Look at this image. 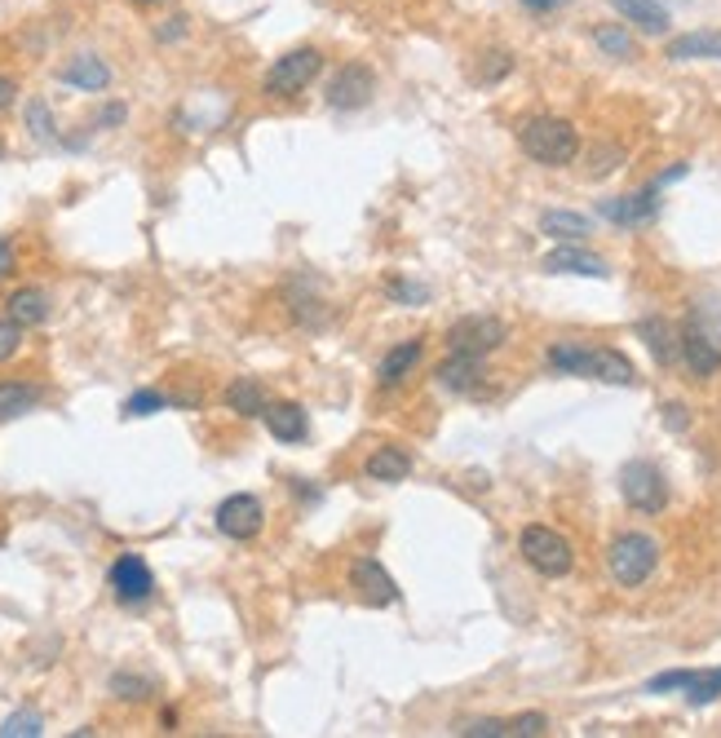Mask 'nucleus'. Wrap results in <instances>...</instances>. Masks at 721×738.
<instances>
[{"label": "nucleus", "instance_id": "obj_8", "mask_svg": "<svg viewBox=\"0 0 721 738\" xmlns=\"http://www.w3.org/2000/svg\"><path fill=\"white\" fill-rule=\"evenodd\" d=\"M377 94V76L368 63H345L332 80H327V107L336 111H358V107H368Z\"/></svg>", "mask_w": 721, "mask_h": 738}, {"label": "nucleus", "instance_id": "obj_30", "mask_svg": "<svg viewBox=\"0 0 721 738\" xmlns=\"http://www.w3.org/2000/svg\"><path fill=\"white\" fill-rule=\"evenodd\" d=\"M28 129H32V138H41V142H50V138H54V111H50V102H45V98L28 102Z\"/></svg>", "mask_w": 721, "mask_h": 738}, {"label": "nucleus", "instance_id": "obj_42", "mask_svg": "<svg viewBox=\"0 0 721 738\" xmlns=\"http://www.w3.org/2000/svg\"><path fill=\"white\" fill-rule=\"evenodd\" d=\"M390 292H395L399 301H421V296H426V287H408V283H395Z\"/></svg>", "mask_w": 721, "mask_h": 738}, {"label": "nucleus", "instance_id": "obj_20", "mask_svg": "<svg viewBox=\"0 0 721 738\" xmlns=\"http://www.w3.org/2000/svg\"><path fill=\"white\" fill-rule=\"evenodd\" d=\"M6 310H10V318L14 323H23V327H41L45 318H50V292L45 287H19L10 301H6Z\"/></svg>", "mask_w": 721, "mask_h": 738}, {"label": "nucleus", "instance_id": "obj_10", "mask_svg": "<svg viewBox=\"0 0 721 738\" xmlns=\"http://www.w3.org/2000/svg\"><path fill=\"white\" fill-rule=\"evenodd\" d=\"M107 584H111L116 601H125V606H142L155 593V575H151V566L138 553H120L111 562V571H107Z\"/></svg>", "mask_w": 721, "mask_h": 738}, {"label": "nucleus", "instance_id": "obj_34", "mask_svg": "<svg viewBox=\"0 0 721 738\" xmlns=\"http://www.w3.org/2000/svg\"><path fill=\"white\" fill-rule=\"evenodd\" d=\"M545 729H549V720H545L540 712H523V716L509 720V734H518V738H536V734H545Z\"/></svg>", "mask_w": 721, "mask_h": 738}, {"label": "nucleus", "instance_id": "obj_17", "mask_svg": "<svg viewBox=\"0 0 721 738\" xmlns=\"http://www.w3.org/2000/svg\"><path fill=\"white\" fill-rule=\"evenodd\" d=\"M261 421H266L270 438H279V443H301V438H305V430H310L305 408H297V403H266Z\"/></svg>", "mask_w": 721, "mask_h": 738}, {"label": "nucleus", "instance_id": "obj_25", "mask_svg": "<svg viewBox=\"0 0 721 738\" xmlns=\"http://www.w3.org/2000/svg\"><path fill=\"white\" fill-rule=\"evenodd\" d=\"M540 230L553 235V239H571V243L584 239V235H593L589 217H580V213H562V208H558V213H545V217H540Z\"/></svg>", "mask_w": 721, "mask_h": 738}, {"label": "nucleus", "instance_id": "obj_9", "mask_svg": "<svg viewBox=\"0 0 721 738\" xmlns=\"http://www.w3.org/2000/svg\"><path fill=\"white\" fill-rule=\"evenodd\" d=\"M261 527H266V504L257 500V496H226L222 504H217V531L226 535V540H257L261 535Z\"/></svg>", "mask_w": 721, "mask_h": 738}, {"label": "nucleus", "instance_id": "obj_27", "mask_svg": "<svg viewBox=\"0 0 721 738\" xmlns=\"http://www.w3.org/2000/svg\"><path fill=\"white\" fill-rule=\"evenodd\" d=\"M712 698H721V668L695 672V681L686 685V703H690V707H703V703H712Z\"/></svg>", "mask_w": 721, "mask_h": 738}, {"label": "nucleus", "instance_id": "obj_14", "mask_svg": "<svg viewBox=\"0 0 721 738\" xmlns=\"http://www.w3.org/2000/svg\"><path fill=\"white\" fill-rule=\"evenodd\" d=\"M655 191H659V186H646V191H637V195L606 199L598 213H602L606 221H615V226H646V221L659 213V199H655Z\"/></svg>", "mask_w": 721, "mask_h": 738}, {"label": "nucleus", "instance_id": "obj_39", "mask_svg": "<svg viewBox=\"0 0 721 738\" xmlns=\"http://www.w3.org/2000/svg\"><path fill=\"white\" fill-rule=\"evenodd\" d=\"M14 270V243L6 239V235H0V279H6Z\"/></svg>", "mask_w": 721, "mask_h": 738}, {"label": "nucleus", "instance_id": "obj_43", "mask_svg": "<svg viewBox=\"0 0 721 738\" xmlns=\"http://www.w3.org/2000/svg\"><path fill=\"white\" fill-rule=\"evenodd\" d=\"M138 6H155V0H138Z\"/></svg>", "mask_w": 721, "mask_h": 738}, {"label": "nucleus", "instance_id": "obj_6", "mask_svg": "<svg viewBox=\"0 0 721 738\" xmlns=\"http://www.w3.org/2000/svg\"><path fill=\"white\" fill-rule=\"evenodd\" d=\"M620 496L637 509V513H659L668 504V482L650 460H628L620 469Z\"/></svg>", "mask_w": 721, "mask_h": 738}, {"label": "nucleus", "instance_id": "obj_41", "mask_svg": "<svg viewBox=\"0 0 721 738\" xmlns=\"http://www.w3.org/2000/svg\"><path fill=\"white\" fill-rule=\"evenodd\" d=\"M593 160H598V164H593V173H611V169H615L611 160H620V151H598Z\"/></svg>", "mask_w": 721, "mask_h": 738}, {"label": "nucleus", "instance_id": "obj_7", "mask_svg": "<svg viewBox=\"0 0 721 738\" xmlns=\"http://www.w3.org/2000/svg\"><path fill=\"white\" fill-rule=\"evenodd\" d=\"M505 336H509V327H505L496 314H470V318H461V323L448 332V349L487 358L492 349L505 345Z\"/></svg>", "mask_w": 721, "mask_h": 738}, {"label": "nucleus", "instance_id": "obj_23", "mask_svg": "<svg viewBox=\"0 0 721 738\" xmlns=\"http://www.w3.org/2000/svg\"><path fill=\"white\" fill-rule=\"evenodd\" d=\"M36 403H41L36 386H28V381H0V425L28 416Z\"/></svg>", "mask_w": 721, "mask_h": 738}, {"label": "nucleus", "instance_id": "obj_18", "mask_svg": "<svg viewBox=\"0 0 721 738\" xmlns=\"http://www.w3.org/2000/svg\"><path fill=\"white\" fill-rule=\"evenodd\" d=\"M545 270L549 274H589V279H606L611 274L606 261L593 257V252H584V248H553L545 257Z\"/></svg>", "mask_w": 721, "mask_h": 738}, {"label": "nucleus", "instance_id": "obj_16", "mask_svg": "<svg viewBox=\"0 0 721 738\" xmlns=\"http://www.w3.org/2000/svg\"><path fill=\"white\" fill-rule=\"evenodd\" d=\"M421 340H403V345H395L386 358H381V367H377V386L381 390H395V386H403L408 377H412V367L421 362Z\"/></svg>", "mask_w": 721, "mask_h": 738}, {"label": "nucleus", "instance_id": "obj_37", "mask_svg": "<svg viewBox=\"0 0 721 738\" xmlns=\"http://www.w3.org/2000/svg\"><path fill=\"white\" fill-rule=\"evenodd\" d=\"M14 98H19V85H14L10 76H0V116H6V111L14 107Z\"/></svg>", "mask_w": 721, "mask_h": 738}, {"label": "nucleus", "instance_id": "obj_26", "mask_svg": "<svg viewBox=\"0 0 721 738\" xmlns=\"http://www.w3.org/2000/svg\"><path fill=\"white\" fill-rule=\"evenodd\" d=\"M637 336H646V349L655 354V362H672V327L664 318H642Z\"/></svg>", "mask_w": 721, "mask_h": 738}, {"label": "nucleus", "instance_id": "obj_22", "mask_svg": "<svg viewBox=\"0 0 721 738\" xmlns=\"http://www.w3.org/2000/svg\"><path fill=\"white\" fill-rule=\"evenodd\" d=\"M226 408H230L235 416H261V412H266V390H261V381H257V377H235V381L226 386Z\"/></svg>", "mask_w": 721, "mask_h": 738}, {"label": "nucleus", "instance_id": "obj_4", "mask_svg": "<svg viewBox=\"0 0 721 738\" xmlns=\"http://www.w3.org/2000/svg\"><path fill=\"white\" fill-rule=\"evenodd\" d=\"M518 549H523V562L531 571H540L545 579H562L575 566V553H571L567 535H558L553 527H527L523 540H518Z\"/></svg>", "mask_w": 721, "mask_h": 738}, {"label": "nucleus", "instance_id": "obj_13", "mask_svg": "<svg viewBox=\"0 0 721 738\" xmlns=\"http://www.w3.org/2000/svg\"><path fill=\"white\" fill-rule=\"evenodd\" d=\"M439 390H448V394H470V390H478L483 386V358L478 354H456L452 349V358H443L439 362Z\"/></svg>", "mask_w": 721, "mask_h": 738}, {"label": "nucleus", "instance_id": "obj_24", "mask_svg": "<svg viewBox=\"0 0 721 738\" xmlns=\"http://www.w3.org/2000/svg\"><path fill=\"white\" fill-rule=\"evenodd\" d=\"M668 58H672V63L721 58V32H690V36H677V41L668 45Z\"/></svg>", "mask_w": 721, "mask_h": 738}, {"label": "nucleus", "instance_id": "obj_2", "mask_svg": "<svg viewBox=\"0 0 721 738\" xmlns=\"http://www.w3.org/2000/svg\"><path fill=\"white\" fill-rule=\"evenodd\" d=\"M518 146L545 164V169H567L575 155H580V133L571 120H558V116H536L518 129Z\"/></svg>", "mask_w": 721, "mask_h": 738}, {"label": "nucleus", "instance_id": "obj_12", "mask_svg": "<svg viewBox=\"0 0 721 738\" xmlns=\"http://www.w3.org/2000/svg\"><path fill=\"white\" fill-rule=\"evenodd\" d=\"M349 584L358 588V597H364L368 606H395L399 601V584L390 579V571L377 557H354Z\"/></svg>", "mask_w": 721, "mask_h": 738}, {"label": "nucleus", "instance_id": "obj_33", "mask_svg": "<svg viewBox=\"0 0 721 738\" xmlns=\"http://www.w3.org/2000/svg\"><path fill=\"white\" fill-rule=\"evenodd\" d=\"M23 349V323H14L10 314L0 318V362H10Z\"/></svg>", "mask_w": 721, "mask_h": 738}, {"label": "nucleus", "instance_id": "obj_19", "mask_svg": "<svg viewBox=\"0 0 721 738\" xmlns=\"http://www.w3.org/2000/svg\"><path fill=\"white\" fill-rule=\"evenodd\" d=\"M611 10L624 14V23L642 28L646 36H664L668 32V10L655 6V0H611Z\"/></svg>", "mask_w": 721, "mask_h": 738}, {"label": "nucleus", "instance_id": "obj_29", "mask_svg": "<svg viewBox=\"0 0 721 738\" xmlns=\"http://www.w3.org/2000/svg\"><path fill=\"white\" fill-rule=\"evenodd\" d=\"M111 694H116V698H129V703H142V698L155 694V685H151L147 676H138V672H116V676H111Z\"/></svg>", "mask_w": 721, "mask_h": 738}, {"label": "nucleus", "instance_id": "obj_40", "mask_svg": "<svg viewBox=\"0 0 721 738\" xmlns=\"http://www.w3.org/2000/svg\"><path fill=\"white\" fill-rule=\"evenodd\" d=\"M681 412H686L681 403H668V408H664V421H668V430H686V416H681Z\"/></svg>", "mask_w": 721, "mask_h": 738}, {"label": "nucleus", "instance_id": "obj_35", "mask_svg": "<svg viewBox=\"0 0 721 738\" xmlns=\"http://www.w3.org/2000/svg\"><path fill=\"white\" fill-rule=\"evenodd\" d=\"M690 681H695V672H664V676L646 681V690H650V694H664V690H686Z\"/></svg>", "mask_w": 721, "mask_h": 738}, {"label": "nucleus", "instance_id": "obj_38", "mask_svg": "<svg viewBox=\"0 0 721 738\" xmlns=\"http://www.w3.org/2000/svg\"><path fill=\"white\" fill-rule=\"evenodd\" d=\"M527 10H536V14H553V10H567L571 0H523Z\"/></svg>", "mask_w": 721, "mask_h": 738}, {"label": "nucleus", "instance_id": "obj_1", "mask_svg": "<svg viewBox=\"0 0 721 738\" xmlns=\"http://www.w3.org/2000/svg\"><path fill=\"white\" fill-rule=\"evenodd\" d=\"M549 367L567 377H589V381H606V386H633V362L620 349H602V345H584V340H558L549 349Z\"/></svg>", "mask_w": 721, "mask_h": 738}, {"label": "nucleus", "instance_id": "obj_28", "mask_svg": "<svg viewBox=\"0 0 721 738\" xmlns=\"http://www.w3.org/2000/svg\"><path fill=\"white\" fill-rule=\"evenodd\" d=\"M0 734H6V738H41V734H45V720H41V712L23 707V712L6 716V725H0Z\"/></svg>", "mask_w": 721, "mask_h": 738}, {"label": "nucleus", "instance_id": "obj_21", "mask_svg": "<svg viewBox=\"0 0 721 738\" xmlns=\"http://www.w3.org/2000/svg\"><path fill=\"white\" fill-rule=\"evenodd\" d=\"M364 474L373 478V482H403L408 474H412V456L403 452V447H377L373 456H368V465H364Z\"/></svg>", "mask_w": 721, "mask_h": 738}, {"label": "nucleus", "instance_id": "obj_44", "mask_svg": "<svg viewBox=\"0 0 721 738\" xmlns=\"http://www.w3.org/2000/svg\"><path fill=\"white\" fill-rule=\"evenodd\" d=\"M0 155H6V142H0Z\"/></svg>", "mask_w": 721, "mask_h": 738}, {"label": "nucleus", "instance_id": "obj_32", "mask_svg": "<svg viewBox=\"0 0 721 738\" xmlns=\"http://www.w3.org/2000/svg\"><path fill=\"white\" fill-rule=\"evenodd\" d=\"M164 408H169L164 394H155V390H138V394L125 403V416H155V412H164Z\"/></svg>", "mask_w": 721, "mask_h": 738}, {"label": "nucleus", "instance_id": "obj_5", "mask_svg": "<svg viewBox=\"0 0 721 738\" xmlns=\"http://www.w3.org/2000/svg\"><path fill=\"white\" fill-rule=\"evenodd\" d=\"M323 72V54L319 50H292L283 58H275V67L266 72V94L270 98H297L314 76Z\"/></svg>", "mask_w": 721, "mask_h": 738}, {"label": "nucleus", "instance_id": "obj_15", "mask_svg": "<svg viewBox=\"0 0 721 738\" xmlns=\"http://www.w3.org/2000/svg\"><path fill=\"white\" fill-rule=\"evenodd\" d=\"M58 80L72 85V89H85V94H103V89L111 85V67H107L103 58H94V54H76V58L58 72Z\"/></svg>", "mask_w": 721, "mask_h": 738}, {"label": "nucleus", "instance_id": "obj_11", "mask_svg": "<svg viewBox=\"0 0 721 738\" xmlns=\"http://www.w3.org/2000/svg\"><path fill=\"white\" fill-rule=\"evenodd\" d=\"M681 358H686V367H690L699 381H708L717 367H721V336L708 332L699 318H690V323L681 327Z\"/></svg>", "mask_w": 721, "mask_h": 738}, {"label": "nucleus", "instance_id": "obj_31", "mask_svg": "<svg viewBox=\"0 0 721 738\" xmlns=\"http://www.w3.org/2000/svg\"><path fill=\"white\" fill-rule=\"evenodd\" d=\"M593 41H598L611 58H628V54H633V41H628V32H624V28H598V32H593Z\"/></svg>", "mask_w": 721, "mask_h": 738}, {"label": "nucleus", "instance_id": "obj_36", "mask_svg": "<svg viewBox=\"0 0 721 738\" xmlns=\"http://www.w3.org/2000/svg\"><path fill=\"white\" fill-rule=\"evenodd\" d=\"M125 116H129V107H125V102H111V107H103V116H98V129L125 124Z\"/></svg>", "mask_w": 721, "mask_h": 738}, {"label": "nucleus", "instance_id": "obj_3", "mask_svg": "<svg viewBox=\"0 0 721 738\" xmlns=\"http://www.w3.org/2000/svg\"><path fill=\"white\" fill-rule=\"evenodd\" d=\"M606 566H611V579L624 584V588H642L655 566H659V544L646 535V531H624L611 540L606 549Z\"/></svg>", "mask_w": 721, "mask_h": 738}]
</instances>
